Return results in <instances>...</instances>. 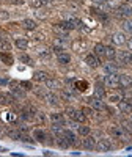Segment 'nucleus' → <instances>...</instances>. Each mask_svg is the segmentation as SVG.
<instances>
[{
	"label": "nucleus",
	"mask_w": 132,
	"mask_h": 157,
	"mask_svg": "<svg viewBox=\"0 0 132 157\" xmlns=\"http://www.w3.org/2000/svg\"><path fill=\"white\" fill-rule=\"evenodd\" d=\"M121 30L126 35H132V17L130 19H123L121 22Z\"/></svg>",
	"instance_id": "58836bf2"
},
{
	"label": "nucleus",
	"mask_w": 132,
	"mask_h": 157,
	"mask_svg": "<svg viewBox=\"0 0 132 157\" xmlns=\"http://www.w3.org/2000/svg\"><path fill=\"white\" fill-rule=\"evenodd\" d=\"M77 134L79 137H87L91 134V126H88L87 123H79L77 126Z\"/></svg>",
	"instance_id": "f704fd0d"
},
{
	"label": "nucleus",
	"mask_w": 132,
	"mask_h": 157,
	"mask_svg": "<svg viewBox=\"0 0 132 157\" xmlns=\"http://www.w3.org/2000/svg\"><path fill=\"white\" fill-rule=\"evenodd\" d=\"M33 39H35V41H38V43H44V41H46V35L35 30V32H33Z\"/></svg>",
	"instance_id": "49530a36"
},
{
	"label": "nucleus",
	"mask_w": 132,
	"mask_h": 157,
	"mask_svg": "<svg viewBox=\"0 0 132 157\" xmlns=\"http://www.w3.org/2000/svg\"><path fill=\"white\" fill-rule=\"evenodd\" d=\"M43 155H55V152H52V151H43Z\"/></svg>",
	"instance_id": "5fc2aeb1"
},
{
	"label": "nucleus",
	"mask_w": 132,
	"mask_h": 157,
	"mask_svg": "<svg viewBox=\"0 0 132 157\" xmlns=\"http://www.w3.org/2000/svg\"><path fill=\"white\" fill-rule=\"evenodd\" d=\"M14 47L17 49V50H27L29 47H30V41L27 38H24V36H17V38H14Z\"/></svg>",
	"instance_id": "a878e982"
},
{
	"label": "nucleus",
	"mask_w": 132,
	"mask_h": 157,
	"mask_svg": "<svg viewBox=\"0 0 132 157\" xmlns=\"http://www.w3.org/2000/svg\"><path fill=\"white\" fill-rule=\"evenodd\" d=\"M17 60H19L21 63H24V64H27V66H33V64H35L33 58H32V57H30V55H29L25 50H21V52H19Z\"/></svg>",
	"instance_id": "2f4dec72"
},
{
	"label": "nucleus",
	"mask_w": 132,
	"mask_h": 157,
	"mask_svg": "<svg viewBox=\"0 0 132 157\" xmlns=\"http://www.w3.org/2000/svg\"><path fill=\"white\" fill-rule=\"evenodd\" d=\"M110 135L113 137V138H116V140H121V141H127L132 135L127 132V130L121 126V124H115V126H112L110 127Z\"/></svg>",
	"instance_id": "7ed1b4c3"
},
{
	"label": "nucleus",
	"mask_w": 132,
	"mask_h": 157,
	"mask_svg": "<svg viewBox=\"0 0 132 157\" xmlns=\"http://www.w3.org/2000/svg\"><path fill=\"white\" fill-rule=\"evenodd\" d=\"M129 121H130V124H132V113L129 115Z\"/></svg>",
	"instance_id": "bf43d9fd"
},
{
	"label": "nucleus",
	"mask_w": 132,
	"mask_h": 157,
	"mask_svg": "<svg viewBox=\"0 0 132 157\" xmlns=\"http://www.w3.org/2000/svg\"><path fill=\"white\" fill-rule=\"evenodd\" d=\"M74 90L77 91V93H85V91L88 90L90 83L88 80H85V78H76V82H74Z\"/></svg>",
	"instance_id": "bb28decb"
},
{
	"label": "nucleus",
	"mask_w": 132,
	"mask_h": 157,
	"mask_svg": "<svg viewBox=\"0 0 132 157\" xmlns=\"http://www.w3.org/2000/svg\"><path fill=\"white\" fill-rule=\"evenodd\" d=\"M96 143H98V138L95 135H87V137H82L80 140V146L87 151H95L96 149Z\"/></svg>",
	"instance_id": "f8f14e48"
},
{
	"label": "nucleus",
	"mask_w": 132,
	"mask_h": 157,
	"mask_svg": "<svg viewBox=\"0 0 132 157\" xmlns=\"http://www.w3.org/2000/svg\"><path fill=\"white\" fill-rule=\"evenodd\" d=\"M101 82L105 85V88H109V90L120 88V72L118 74H104Z\"/></svg>",
	"instance_id": "20e7f679"
},
{
	"label": "nucleus",
	"mask_w": 132,
	"mask_h": 157,
	"mask_svg": "<svg viewBox=\"0 0 132 157\" xmlns=\"http://www.w3.org/2000/svg\"><path fill=\"white\" fill-rule=\"evenodd\" d=\"M16 126H17V129L21 130V132H24V134H29V132H30V130H32V129H30V126H29L27 123H24V121H21V123H17Z\"/></svg>",
	"instance_id": "a18cd8bd"
},
{
	"label": "nucleus",
	"mask_w": 132,
	"mask_h": 157,
	"mask_svg": "<svg viewBox=\"0 0 132 157\" xmlns=\"http://www.w3.org/2000/svg\"><path fill=\"white\" fill-rule=\"evenodd\" d=\"M71 61H72V57L68 52H61V54L57 55V64L58 66H69Z\"/></svg>",
	"instance_id": "b1692460"
},
{
	"label": "nucleus",
	"mask_w": 132,
	"mask_h": 157,
	"mask_svg": "<svg viewBox=\"0 0 132 157\" xmlns=\"http://www.w3.org/2000/svg\"><path fill=\"white\" fill-rule=\"evenodd\" d=\"M35 54L41 61H49L52 58V54H54V52H52V49L47 47V46H39V47L35 49Z\"/></svg>",
	"instance_id": "9b49d317"
},
{
	"label": "nucleus",
	"mask_w": 132,
	"mask_h": 157,
	"mask_svg": "<svg viewBox=\"0 0 132 157\" xmlns=\"http://www.w3.org/2000/svg\"><path fill=\"white\" fill-rule=\"evenodd\" d=\"M55 146H58L61 149H68L71 145L68 143V140H66L64 135H58V137H55Z\"/></svg>",
	"instance_id": "4c0bfd02"
},
{
	"label": "nucleus",
	"mask_w": 132,
	"mask_h": 157,
	"mask_svg": "<svg viewBox=\"0 0 132 157\" xmlns=\"http://www.w3.org/2000/svg\"><path fill=\"white\" fill-rule=\"evenodd\" d=\"M49 130H46L44 127H35L32 130V137L35 138L36 143H43V145H46V141H47V137H49Z\"/></svg>",
	"instance_id": "0eeeda50"
},
{
	"label": "nucleus",
	"mask_w": 132,
	"mask_h": 157,
	"mask_svg": "<svg viewBox=\"0 0 132 157\" xmlns=\"http://www.w3.org/2000/svg\"><path fill=\"white\" fill-rule=\"evenodd\" d=\"M21 134H22V132H21L17 127L6 129V135H8V138L13 140V141H19V140H21Z\"/></svg>",
	"instance_id": "e433bc0d"
},
{
	"label": "nucleus",
	"mask_w": 132,
	"mask_h": 157,
	"mask_svg": "<svg viewBox=\"0 0 132 157\" xmlns=\"http://www.w3.org/2000/svg\"><path fill=\"white\" fill-rule=\"evenodd\" d=\"M0 63H3L5 66H13L14 64V57L11 52H0Z\"/></svg>",
	"instance_id": "cd10ccee"
},
{
	"label": "nucleus",
	"mask_w": 132,
	"mask_h": 157,
	"mask_svg": "<svg viewBox=\"0 0 132 157\" xmlns=\"http://www.w3.org/2000/svg\"><path fill=\"white\" fill-rule=\"evenodd\" d=\"M0 2H8V0H0Z\"/></svg>",
	"instance_id": "680f3d73"
},
{
	"label": "nucleus",
	"mask_w": 132,
	"mask_h": 157,
	"mask_svg": "<svg viewBox=\"0 0 132 157\" xmlns=\"http://www.w3.org/2000/svg\"><path fill=\"white\" fill-rule=\"evenodd\" d=\"M88 102H90V105L93 107L96 112H105V110H107V104H105V101H104L102 98H96V96H93Z\"/></svg>",
	"instance_id": "dca6fc26"
},
{
	"label": "nucleus",
	"mask_w": 132,
	"mask_h": 157,
	"mask_svg": "<svg viewBox=\"0 0 132 157\" xmlns=\"http://www.w3.org/2000/svg\"><path fill=\"white\" fill-rule=\"evenodd\" d=\"M110 41H112V44H113V46H116V47L126 46L127 35H126L123 30H120V32H115V33H112V35H110Z\"/></svg>",
	"instance_id": "1a4fd4ad"
},
{
	"label": "nucleus",
	"mask_w": 132,
	"mask_h": 157,
	"mask_svg": "<svg viewBox=\"0 0 132 157\" xmlns=\"http://www.w3.org/2000/svg\"><path fill=\"white\" fill-rule=\"evenodd\" d=\"M66 41H68V36H55L50 43V49L55 55L61 54L66 50Z\"/></svg>",
	"instance_id": "423d86ee"
},
{
	"label": "nucleus",
	"mask_w": 132,
	"mask_h": 157,
	"mask_svg": "<svg viewBox=\"0 0 132 157\" xmlns=\"http://www.w3.org/2000/svg\"><path fill=\"white\" fill-rule=\"evenodd\" d=\"M6 151H8L6 148H0V152H6Z\"/></svg>",
	"instance_id": "13d9d810"
},
{
	"label": "nucleus",
	"mask_w": 132,
	"mask_h": 157,
	"mask_svg": "<svg viewBox=\"0 0 132 157\" xmlns=\"http://www.w3.org/2000/svg\"><path fill=\"white\" fill-rule=\"evenodd\" d=\"M49 77H50V74H49L47 71H44V69H36V71L33 72L32 80L36 82V83H44Z\"/></svg>",
	"instance_id": "412c9836"
},
{
	"label": "nucleus",
	"mask_w": 132,
	"mask_h": 157,
	"mask_svg": "<svg viewBox=\"0 0 132 157\" xmlns=\"http://www.w3.org/2000/svg\"><path fill=\"white\" fill-rule=\"evenodd\" d=\"M0 38H2V35H0Z\"/></svg>",
	"instance_id": "e2e57ef3"
},
{
	"label": "nucleus",
	"mask_w": 132,
	"mask_h": 157,
	"mask_svg": "<svg viewBox=\"0 0 132 157\" xmlns=\"http://www.w3.org/2000/svg\"><path fill=\"white\" fill-rule=\"evenodd\" d=\"M49 123L50 124H66V118H64V112H52L49 115Z\"/></svg>",
	"instance_id": "6ab92c4d"
},
{
	"label": "nucleus",
	"mask_w": 132,
	"mask_h": 157,
	"mask_svg": "<svg viewBox=\"0 0 132 157\" xmlns=\"http://www.w3.org/2000/svg\"><path fill=\"white\" fill-rule=\"evenodd\" d=\"M105 94H107V90H105V85L99 80V82H96V85H95V94L93 96H96V98H105Z\"/></svg>",
	"instance_id": "473e14b6"
},
{
	"label": "nucleus",
	"mask_w": 132,
	"mask_h": 157,
	"mask_svg": "<svg viewBox=\"0 0 132 157\" xmlns=\"http://www.w3.org/2000/svg\"><path fill=\"white\" fill-rule=\"evenodd\" d=\"M83 61H85V64L88 68H91V69H98V68H101L102 66V60L99 58V57H96L93 52H90V54H87L85 55V58H83Z\"/></svg>",
	"instance_id": "6e6552de"
},
{
	"label": "nucleus",
	"mask_w": 132,
	"mask_h": 157,
	"mask_svg": "<svg viewBox=\"0 0 132 157\" xmlns=\"http://www.w3.org/2000/svg\"><path fill=\"white\" fill-rule=\"evenodd\" d=\"M71 49H72L74 54L82 55V54H87V50H90V43L85 38H77L71 43Z\"/></svg>",
	"instance_id": "f257e3e1"
},
{
	"label": "nucleus",
	"mask_w": 132,
	"mask_h": 157,
	"mask_svg": "<svg viewBox=\"0 0 132 157\" xmlns=\"http://www.w3.org/2000/svg\"><path fill=\"white\" fill-rule=\"evenodd\" d=\"M69 154H71V155H82V152H80V151H71Z\"/></svg>",
	"instance_id": "6e6d98bb"
},
{
	"label": "nucleus",
	"mask_w": 132,
	"mask_h": 157,
	"mask_svg": "<svg viewBox=\"0 0 132 157\" xmlns=\"http://www.w3.org/2000/svg\"><path fill=\"white\" fill-rule=\"evenodd\" d=\"M11 5H16V6H22L25 3V0H8Z\"/></svg>",
	"instance_id": "3c124183"
},
{
	"label": "nucleus",
	"mask_w": 132,
	"mask_h": 157,
	"mask_svg": "<svg viewBox=\"0 0 132 157\" xmlns=\"http://www.w3.org/2000/svg\"><path fill=\"white\" fill-rule=\"evenodd\" d=\"M11 49H13L11 39L6 38V36H2V38H0V52H11Z\"/></svg>",
	"instance_id": "72a5a7b5"
},
{
	"label": "nucleus",
	"mask_w": 132,
	"mask_h": 157,
	"mask_svg": "<svg viewBox=\"0 0 132 157\" xmlns=\"http://www.w3.org/2000/svg\"><path fill=\"white\" fill-rule=\"evenodd\" d=\"M116 49L115 46H105V60H115Z\"/></svg>",
	"instance_id": "79ce46f5"
},
{
	"label": "nucleus",
	"mask_w": 132,
	"mask_h": 157,
	"mask_svg": "<svg viewBox=\"0 0 132 157\" xmlns=\"http://www.w3.org/2000/svg\"><path fill=\"white\" fill-rule=\"evenodd\" d=\"M115 61L120 66H132V50H116Z\"/></svg>",
	"instance_id": "f03ea898"
},
{
	"label": "nucleus",
	"mask_w": 132,
	"mask_h": 157,
	"mask_svg": "<svg viewBox=\"0 0 132 157\" xmlns=\"http://www.w3.org/2000/svg\"><path fill=\"white\" fill-rule=\"evenodd\" d=\"M33 123H36L38 126H46L49 123V116L43 112V110H38L35 115H33Z\"/></svg>",
	"instance_id": "393cba45"
},
{
	"label": "nucleus",
	"mask_w": 132,
	"mask_h": 157,
	"mask_svg": "<svg viewBox=\"0 0 132 157\" xmlns=\"http://www.w3.org/2000/svg\"><path fill=\"white\" fill-rule=\"evenodd\" d=\"M96 151L98 152H110V151H113L112 141L109 138H99L98 143H96Z\"/></svg>",
	"instance_id": "2eb2a0df"
},
{
	"label": "nucleus",
	"mask_w": 132,
	"mask_h": 157,
	"mask_svg": "<svg viewBox=\"0 0 132 157\" xmlns=\"http://www.w3.org/2000/svg\"><path fill=\"white\" fill-rule=\"evenodd\" d=\"M101 68L104 69L105 74H118L120 69H121V66H120V64H116L115 60H107L105 63H102Z\"/></svg>",
	"instance_id": "ddd939ff"
},
{
	"label": "nucleus",
	"mask_w": 132,
	"mask_h": 157,
	"mask_svg": "<svg viewBox=\"0 0 132 157\" xmlns=\"http://www.w3.org/2000/svg\"><path fill=\"white\" fill-rule=\"evenodd\" d=\"M16 101L13 99L11 93H5V91H0V105H11V104H14Z\"/></svg>",
	"instance_id": "7c9ffc66"
},
{
	"label": "nucleus",
	"mask_w": 132,
	"mask_h": 157,
	"mask_svg": "<svg viewBox=\"0 0 132 157\" xmlns=\"http://www.w3.org/2000/svg\"><path fill=\"white\" fill-rule=\"evenodd\" d=\"M132 86V75L127 72H121L120 74V88L121 90H129Z\"/></svg>",
	"instance_id": "5701e85b"
},
{
	"label": "nucleus",
	"mask_w": 132,
	"mask_h": 157,
	"mask_svg": "<svg viewBox=\"0 0 132 157\" xmlns=\"http://www.w3.org/2000/svg\"><path fill=\"white\" fill-rule=\"evenodd\" d=\"M43 101L47 104L49 107H58V105H60V102H61L60 94H57L55 91H50V90L46 93V96L43 98Z\"/></svg>",
	"instance_id": "9d476101"
},
{
	"label": "nucleus",
	"mask_w": 132,
	"mask_h": 157,
	"mask_svg": "<svg viewBox=\"0 0 132 157\" xmlns=\"http://www.w3.org/2000/svg\"><path fill=\"white\" fill-rule=\"evenodd\" d=\"M19 141H22V143H27V145H35V143H36V141H35V138H33L32 135H29V134H24V132L21 134V140H19Z\"/></svg>",
	"instance_id": "c03bdc74"
},
{
	"label": "nucleus",
	"mask_w": 132,
	"mask_h": 157,
	"mask_svg": "<svg viewBox=\"0 0 132 157\" xmlns=\"http://www.w3.org/2000/svg\"><path fill=\"white\" fill-rule=\"evenodd\" d=\"M72 120H74L76 123H87L88 118H87V115L82 112V109H77L76 113H74V118H72Z\"/></svg>",
	"instance_id": "ea45409f"
},
{
	"label": "nucleus",
	"mask_w": 132,
	"mask_h": 157,
	"mask_svg": "<svg viewBox=\"0 0 132 157\" xmlns=\"http://www.w3.org/2000/svg\"><path fill=\"white\" fill-rule=\"evenodd\" d=\"M10 17H11L10 11H6V10H0V21H2V22H6V21H10Z\"/></svg>",
	"instance_id": "09e8293b"
},
{
	"label": "nucleus",
	"mask_w": 132,
	"mask_h": 157,
	"mask_svg": "<svg viewBox=\"0 0 132 157\" xmlns=\"http://www.w3.org/2000/svg\"><path fill=\"white\" fill-rule=\"evenodd\" d=\"M124 2H126V3H130V5H132V0H124Z\"/></svg>",
	"instance_id": "052dcab7"
},
{
	"label": "nucleus",
	"mask_w": 132,
	"mask_h": 157,
	"mask_svg": "<svg viewBox=\"0 0 132 157\" xmlns=\"http://www.w3.org/2000/svg\"><path fill=\"white\" fill-rule=\"evenodd\" d=\"M44 86L47 90H50V91H60L63 88V82L60 80V78H57V77H49L47 80L44 82Z\"/></svg>",
	"instance_id": "4468645a"
},
{
	"label": "nucleus",
	"mask_w": 132,
	"mask_h": 157,
	"mask_svg": "<svg viewBox=\"0 0 132 157\" xmlns=\"http://www.w3.org/2000/svg\"><path fill=\"white\" fill-rule=\"evenodd\" d=\"M126 46H127V49H129V50H132V35H129V36H127Z\"/></svg>",
	"instance_id": "603ef678"
},
{
	"label": "nucleus",
	"mask_w": 132,
	"mask_h": 157,
	"mask_svg": "<svg viewBox=\"0 0 132 157\" xmlns=\"http://www.w3.org/2000/svg\"><path fill=\"white\" fill-rule=\"evenodd\" d=\"M29 5L33 10H38V8H43L44 6V2H43V0H29Z\"/></svg>",
	"instance_id": "de8ad7c7"
},
{
	"label": "nucleus",
	"mask_w": 132,
	"mask_h": 157,
	"mask_svg": "<svg viewBox=\"0 0 132 157\" xmlns=\"http://www.w3.org/2000/svg\"><path fill=\"white\" fill-rule=\"evenodd\" d=\"M113 13H115V16L120 17V19H130L132 17V5L123 2L113 10Z\"/></svg>",
	"instance_id": "39448f33"
},
{
	"label": "nucleus",
	"mask_w": 132,
	"mask_h": 157,
	"mask_svg": "<svg viewBox=\"0 0 132 157\" xmlns=\"http://www.w3.org/2000/svg\"><path fill=\"white\" fill-rule=\"evenodd\" d=\"M19 83H21V86L27 91H33V88H35V85H33V80H19Z\"/></svg>",
	"instance_id": "37998d69"
},
{
	"label": "nucleus",
	"mask_w": 132,
	"mask_h": 157,
	"mask_svg": "<svg viewBox=\"0 0 132 157\" xmlns=\"http://www.w3.org/2000/svg\"><path fill=\"white\" fill-rule=\"evenodd\" d=\"M19 25H21V29L27 30V32H35V30L38 29V22H36L35 19H30V17H25V19H22Z\"/></svg>",
	"instance_id": "aec40b11"
},
{
	"label": "nucleus",
	"mask_w": 132,
	"mask_h": 157,
	"mask_svg": "<svg viewBox=\"0 0 132 157\" xmlns=\"http://www.w3.org/2000/svg\"><path fill=\"white\" fill-rule=\"evenodd\" d=\"M116 105H118V110H120V113H123V115H130V113H132V101L121 99L120 102L116 104Z\"/></svg>",
	"instance_id": "4be33fe9"
},
{
	"label": "nucleus",
	"mask_w": 132,
	"mask_h": 157,
	"mask_svg": "<svg viewBox=\"0 0 132 157\" xmlns=\"http://www.w3.org/2000/svg\"><path fill=\"white\" fill-rule=\"evenodd\" d=\"M104 99L109 101V104H118V102L123 99V91H118V88L116 90H110L109 93L105 94Z\"/></svg>",
	"instance_id": "a211bd4d"
},
{
	"label": "nucleus",
	"mask_w": 132,
	"mask_h": 157,
	"mask_svg": "<svg viewBox=\"0 0 132 157\" xmlns=\"http://www.w3.org/2000/svg\"><path fill=\"white\" fill-rule=\"evenodd\" d=\"M43 2H44V6H46L49 3H57V2H60V0H43Z\"/></svg>",
	"instance_id": "864d4df0"
},
{
	"label": "nucleus",
	"mask_w": 132,
	"mask_h": 157,
	"mask_svg": "<svg viewBox=\"0 0 132 157\" xmlns=\"http://www.w3.org/2000/svg\"><path fill=\"white\" fill-rule=\"evenodd\" d=\"M50 132L54 134L55 137H58V135H63V132H64V126L63 124H50Z\"/></svg>",
	"instance_id": "a19ab883"
},
{
	"label": "nucleus",
	"mask_w": 132,
	"mask_h": 157,
	"mask_svg": "<svg viewBox=\"0 0 132 157\" xmlns=\"http://www.w3.org/2000/svg\"><path fill=\"white\" fill-rule=\"evenodd\" d=\"M91 52H93L96 57H99L101 60H105V44L104 43H96Z\"/></svg>",
	"instance_id": "c85d7f7f"
},
{
	"label": "nucleus",
	"mask_w": 132,
	"mask_h": 157,
	"mask_svg": "<svg viewBox=\"0 0 132 157\" xmlns=\"http://www.w3.org/2000/svg\"><path fill=\"white\" fill-rule=\"evenodd\" d=\"M52 32H54L57 36H69V32L63 27L61 22H55V24H52Z\"/></svg>",
	"instance_id": "c756f323"
},
{
	"label": "nucleus",
	"mask_w": 132,
	"mask_h": 157,
	"mask_svg": "<svg viewBox=\"0 0 132 157\" xmlns=\"http://www.w3.org/2000/svg\"><path fill=\"white\" fill-rule=\"evenodd\" d=\"M91 2H93L95 5H98V3H104V2H105V0H91Z\"/></svg>",
	"instance_id": "4d7b16f0"
},
{
	"label": "nucleus",
	"mask_w": 132,
	"mask_h": 157,
	"mask_svg": "<svg viewBox=\"0 0 132 157\" xmlns=\"http://www.w3.org/2000/svg\"><path fill=\"white\" fill-rule=\"evenodd\" d=\"M49 16H50V11L47 8H44V6L35 10V17L39 19V21H46V19H49Z\"/></svg>",
	"instance_id": "c9c22d12"
},
{
	"label": "nucleus",
	"mask_w": 132,
	"mask_h": 157,
	"mask_svg": "<svg viewBox=\"0 0 132 157\" xmlns=\"http://www.w3.org/2000/svg\"><path fill=\"white\" fill-rule=\"evenodd\" d=\"M8 83H10V78L0 75V86H8Z\"/></svg>",
	"instance_id": "8fccbe9b"
},
{
	"label": "nucleus",
	"mask_w": 132,
	"mask_h": 157,
	"mask_svg": "<svg viewBox=\"0 0 132 157\" xmlns=\"http://www.w3.org/2000/svg\"><path fill=\"white\" fill-rule=\"evenodd\" d=\"M63 135L66 137V140H68V143L71 146H77V145H80V140H79V134L74 132L72 129H64V132Z\"/></svg>",
	"instance_id": "f3484780"
}]
</instances>
